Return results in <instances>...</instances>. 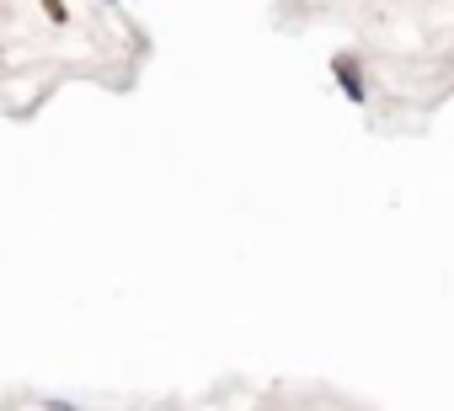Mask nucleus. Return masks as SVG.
<instances>
[{
	"label": "nucleus",
	"mask_w": 454,
	"mask_h": 411,
	"mask_svg": "<svg viewBox=\"0 0 454 411\" xmlns=\"http://www.w3.org/2000/svg\"><path fill=\"white\" fill-rule=\"evenodd\" d=\"M332 75H337V86H342V97H348L353 107H364V102H369V81H364L358 54H332Z\"/></svg>",
	"instance_id": "obj_1"
},
{
	"label": "nucleus",
	"mask_w": 454,
	"mask_h": 411,
	"mask_svg": "<svg viewBox=\"0 0 454 411\" xmlns=\"http://www.w3.org/2000/svg\"><path fill=\"white\" fill-rule=\"evenodd\" d=\"M43 12H49V22H65L70 12H65V0H43Z\"/></svg>",
	"instance_id": "obj_2"
},
{
	"label": "nucleus",
	"mask_w": 454,
	"mask_h": 411,
	"mask_svg": "<svg viewBox=\"0 0 454 411\" xmlns=\"http://www.w3.org/2000/svg\"><path fill=\"white\" fill-rule=\"evenodd\" d=\"M43 411H81V406H75V400H59V395H49V400H43Z\"/></svg>",
	"instance_id": "obj_3"
},
{
	"label": "nucleus",
	"mask_w": 454,
	"mask_h": 411,
	"mask_svg": "<svg viewBox=\"0 0 454 411\" xmlns=\"http://www.w3.org/2000/svg\"><path fill=\"white\" fill-rule=\"evenodd\" d=\"M0 59H6V43H0Z\"/></svg>",
	"instance_id": "obj_4"
}]
</instances>
